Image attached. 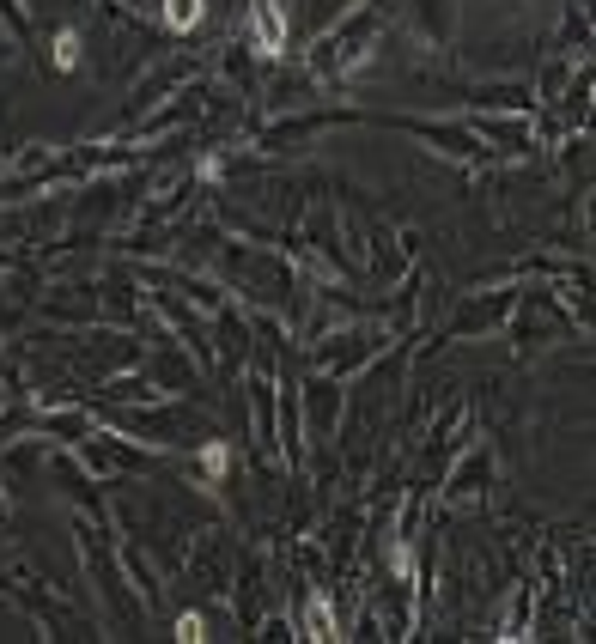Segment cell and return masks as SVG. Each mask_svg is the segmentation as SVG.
<instances>
[{
    "label": "cell",
    "mask_w": 596,
    "mask_h": 644,
    "mask_svg": "<svg viewBox=\"0 0 596 644\" xmlns=\"http://www.w3.org/2000/svg\"><path fill=\"white\" fill-rule=\"evenodd\" d=\"M165 25H171V31L201 25V0H165Z\"/></svg>",
    "instance_id": "6da1fadb"
},
{
    "label": "cell",
    "mask_w": 596,
    "mask_h": 644,
    "mask_svg": "<svg viewBox=\"0 0 596 644\" xmlns=\"http://www.w3.org/2000/svg\"><path fill=\"white\" fill-rule=\"evenodd\" d=\"M201 468H207V474H219V468H226V444H213V450L201 456Z\"/></svg>",
    "instance_id": "3957f363"
},
{
    "label": "cell",
    "mask_w": 596,
    "mask_h": 644,
    "mask_svg": "<svg viewBox=\"0 0 596 644\" xmlns=\"http://www.w3.org/2000/svg\"><path fill=\"white\" fill-rule=\"evenodd\" d=\"M177 638H207V632H201V620H195V614H183V620H177Z\"/></svg>",
    "instance_id": "277c9868"
},
{
    "label": "cell",
    "mask_w": 596,
    "mask_h": 644,
    "mask_svg": "<svg viewBox=\"0 0 596 644\" xmlns=\"http://www.w3.org/2000/svg\"><path fill=\"white\" fill-rule=\"evenodd\" d=\"M55 67H80V37H73V31L55 37Z\"/></svg>",
    "instance_id": "7a4b0ae2"
}]
</instances>
